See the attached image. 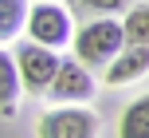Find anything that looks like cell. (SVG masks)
<instances>
[{
  "label": "cell",
  "instance_id": "obj_12",
  "mask_svg": "<svg viewBox=\"0 0 149 138\" xmlns=\"http://www.w3.org/2000/svg\"><path fill=\"white\" fill-rule=\"evenodd\" d=\"M71 4H74V8H82V0H71Z\"/></svg>",
  "mask_w": 149,
  "mask_h": 138
},
{
  "label": "cell",
  "instance_id": "obj_1",
  "mask_svg": "<svg viewBox=\"0 0 149 138\" xmlns=\"http://www.w3.org/2000/svg\"><path fill=\"white\" fill-rule=\"evenodd\" d=\"M122 47H126V32H122L118 16H98V20L74 28V39H71L74 59L86 67H106Z\"/></svg>",
  "mask_w": 149,
  "mask_h": 138
},
{
  "label": "cell",
  "instance_id": "obj_7",
  "mask_svg": "<svg viewBox=\"0 0 149 138\" xmlns=\"http://www.w3.org/2000/svg\"><path fill=\"white\" fill-rule=\"evenodd\" d=\"M118 138H149V95H137L118 118Z\"/></svg>",
  "mask_w": 149,
  "mask_h": 138
},
{
  "label": "cell",
  "instance_id": "obj_3",
  "mask_svg": "<svg viewBox=\"0 0 149 138\" xmlns=\"http://www.w3.org/2000/svg\"><path fill=\"white\" fill-rule=\"evenodd\" d=\"M28 39H36V44L43 47H67L74 39V24H71V12L63 4H55V0H43V4H36L28 12Z\"/></svg>",
  "mask_w": 149,
  "mask_h": 138
},
{
  "label": "cell",
  "instance_id": "obj_6",
  "mask_svg": "<svg viewBox=\"0 0 149 138\" xmlns=\"http://www.w3.org/2000/svg\"><path fill=\"white\" fill-rule=\"evenodd\" d=\"M141 75H149V47H141V44H126V47L102 67V79H106L110 87L137 83Z\"/></svg>",
  "mask_w": 149,
  "mask_h": 138
},
{
  "label": "cell",
  "instance_id": "obj_10",
  "mask_svg": "<svg viewBox=\"0 0 149 138\" xmlns=\"http://www.w3.org/2000/svg\"><path fill=\"white\" fill-rule=\"evenodd\" d=\"M122 32H126V44H141L149 47V4H134L122 20Z\"/></svg>",
  "mask_w": 149,
  "mask_h": 138
},
{
  "label": "cell",
  "instance_id": "obj_5",
  "mask_svg": "<svg viewBox=\"0 0 149 138\" xmlns=\"http://www.w3.org/2000/svg\"><path fill=\"white\" fill-rule=\"evenodd\" d=\"M47 99L55 103V107H74V103H90L94 99V75H90L86 63H79L71 55V59L59 63V71H55V83L47 87Z\"/></svg>",
  "mask_w": 149,
  "mask_h": 138
},
{
  "label": "cell",
  "instance_id": "obj_11",
  "mask_svg": "<svg viewBox=\"0 0 149 138\" xmlns=\"http://www.w3.org/2000/svg\"><path fill=\"white\" fill-rule=\"evenodd\" d=\"M82 8H94L98 16H114L122 8H130V0H82Z\"/></svg>",
  "mask_w": 149,
  "mask_h": 138
},
{
  "label": "cell",
  "instance_id": "obj_8",
  "mask_svg": "<svg viewBox=\"0 0 149 138\" xmlns=\"http://www.w3.org/2000/svg\"><path fill=\"white\" fill-rule=\"evenodd\" d=\"M28 12H31L28 0H0V44L16 39L28 28Z\"/></svg>",
  "mask_w": 149,
  "mask_h": 138
},
{
  "label": "cell",
  "instance_id": "obj_2",
  "mask_svg": "<svg viewBox=\"0 0 149 138\" xmlns=\"http://www.w3.org/2000/svg\"><path fill=\"white\" fill-rule=\"evenodd\" d=\"M59 51L55 47H43L36 44V39H28V44L16 47V67H20V83L24 91L31 95H47V87L55 83V71H59Z\"/></svg>",
  "mask_w": 149,
  "mask_h": 138
},
{
  "label": "cell",
  "instance_id": "obj_9",
  "mask_svg": "<svg viewBox=\"0 0 149 138\" xmlns=\"http://www.w3.org/2000/svg\"><path fill=\"white\" fill-rule=\"evenodd\" d=\"M20 67H16V55L0 47V111H12V103L20 99Z\"/></svg>",
  "mask_w": 149,
  "mask_h": 138
},
{
  "label": "cell",
  "instance_id": "obj_4",
  "mask_svg": "<svg viewBox=\"0 0 149 138\" xmlns=\"http://www.w3.org/2000/svg\"><path fill=\"white\" fill-rule=\"evenodd\" d=\"M39 138H98V115L86 111L82 103L74 107H51L36 123Z\"/></svg>",
  "mask_w": 149,
  "mask_h": 138
}]
</instances>
